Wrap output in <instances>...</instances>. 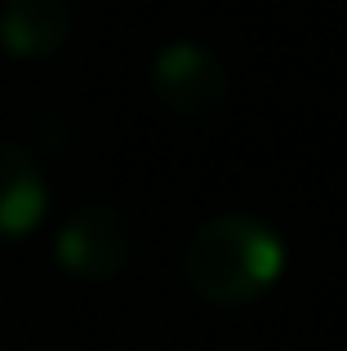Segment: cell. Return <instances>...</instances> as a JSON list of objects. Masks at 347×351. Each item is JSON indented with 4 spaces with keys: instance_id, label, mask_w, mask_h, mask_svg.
Segmentation results:
<instances>
[{
    "instance_id": "4",
    "label": "cell",
    "mask_w": 347,
    "mask_h": 351,
    "mask_svg": "<svg viewBox=\"0 0 347 351\" xmlns=\"http://www.w3.org/2000/svg\"><path fill=\"white\" fill-rule=\"evenodd\" d=\"M71 36V0H5L0 49L14 58H49Z\"/></svg>"
},
{
    "instance_id": "3",
    "label": "cell",
    "mask_w": 347,
    "mask_h": 351,
    "mask_svg": "<svg viewBox=\"0 0 347 351\" xmlns=\"http://www.w3.org/2000/svg\"><path fill=\"white\" fill-rule=\"evenodd\" d=\"M130 249H134L130 218L116 205H80L58 227V240H53L58 267L80 276V280H112L130 263Z\"/></svg>"
},
{
    "instance_id": "1",
    "label": "cell",
    "mask_w": 347,
    "mask_h": 351,
    "mask_svg": "<svg viewBox=\"0 0 347 351\" xmlns=\"http://www.w3.org/2000/svg\"><path fill=\"white\" fill-rule=\"evenodd\" d=\"M285 271V245L254 214H218L196 227L182 254V280L218 307H241L272 289Z\"/></svg>"
},
{
    "instance_id": "5",
    "label": "cell",
    "mask_w": 347,
    "mask_h": 351,
    "mask_svg": "<svg viewBox=\"0 0 347 351\" xmlns=\"http://www.w3.org/2000/svg\"><path fill=\"white\" fill-rule=\"evenodd\" d=\"M45 178L18 143H0V240L36 232L45 218Z\"/></svg>"
},
{
    "instance_id": "2",
    "label": "cell",
    "mask_w": 347,
    "mask_h": 351,
    "mask_svg": "<svg viewBox=\"0 0 347 351\" xmlns=\"http://www.w3.org/2000/svg\"><path fill=\"white\" fill-rule=\"evenodd\" d=\"M152 94L174 116H209L227 103L232 80H227V67L218 62L214 49L196 40H169L152 58Z\"/></svg>"
}]
</instances>
